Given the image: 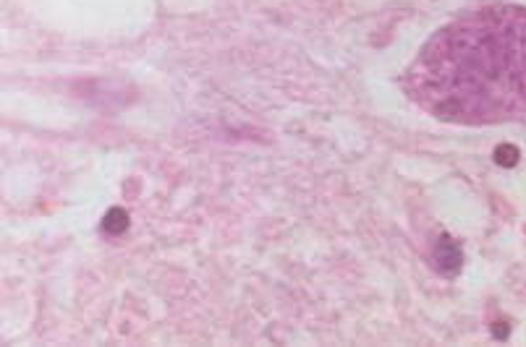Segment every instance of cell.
I'll use <instances>...</instances> for the list:
<instances>
[{"mask_svg":"<svg viewBox=\"0 0 526 347\" xmlns=\"http://www.w3.org/2000/svg\"><path fill=\"white\" fill-rule=\"evenodd\" d=\"M434 264H437V269L445 271V274H456L461 269L463 254H461V248L456 245V240L450 235H443L437 240V245H434Z\"/></svg>","mask_w":526,"mask_h":347,"instance_id":"7a4b0ae2","label":"cell"},{"mask_svg":"<svg viewBox=\"0 0 526 347\" xmlns=\"http://www.w3.org/2000/svg\"><path fill=\"white\" fill-rule=\"evenodd\" d=\"M403 87L445 123L490 126L526 113V5H485L443 26L411 63Z\"/></svg>","mask_w":526,"mask_h":347,"instance_id":"6da1fadb","label":"cell"},{"mask_svg":"<svg viewBox=\"0 0 526 347\" xmlns=\"http://www.w3.org/2000/svg\"><path fill=\"white\" fill-rule=\"evenodd\" d=\"M492 332H495V337H498V339H505V337H508V326H503V324H495V326H492Z\"/></svg>","mask_w":526,"mask_h":347,"instance_id":"5b68a950","label":"cell"},{"mask_svg":"<svg viewBox=\"0 0 526 347\" xmlns=\"http://www.w3.org/2000/svg\"><path fill=\"white\" fill-rule=\"evenodd\" d=\"M518 149L513 146V144H500L498 149H495V162H498L500 168H516L518 165Z\"/></svg>","mask_w":526,"mask_h":347,"instance_id":"277c9868","label":"cell"},{"mask_svg":"<svg viewBox=\"0 0 526 347\" xmlns=\"http://www.w3.org/2000/svg\"><path fill=\"white\" fill-rule=\"evenodd\" d=\"M129 222H132V219H129V212L120 209V206H113L105 214V219H103V227H105V232H110V235H120V232L129 230Z\"/></svg>","mask_w":526,"mask_h":347,"instance_id":"3957f363","label":"cell"}]
</instances>
